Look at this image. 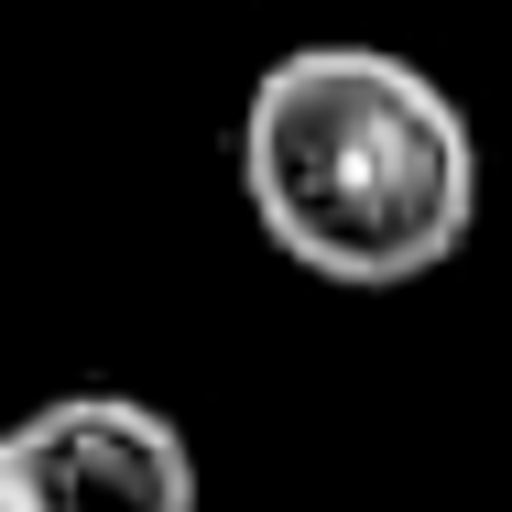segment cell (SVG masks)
Segmentation results:
<instances>
[{
  "label": "cell",
  "instance_id": "6da1fadb",
  "mask_svg": "<svg viewBox=\"0 0 512 512\" xmlns=\"http://www.w3.org/2000/svg\"><path fill=\"white\" fill-rule=\"evenodd\" d=\"M240 207L338 295H404L480 229V131L393 44H295L240 99Z\"/></svg>",
  "mask_w": 512,
  "mask_h": 512
},
{
  "label": "cell",
  "instance_id": "7a4b0ae2",
  "mask_svg": "<svg viewBox=\"0 0 512 512\" xmlns=\"http://www.w3.org/2000/svg\"><path fill=\"white\" fill-rule=\"evenodd\" d=\"M0 512H197V447L142 393H55L0 436Z\"/></svg>",
  "mask_w": 512,
  "mask_h": 512
}]
</instances>
